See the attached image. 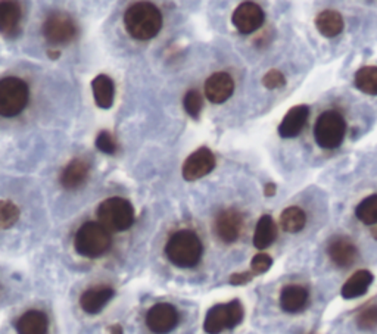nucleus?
Listing matches in <instances>:
<instances>
[{
    "label": "nucleus",
    "instance_id": "f257e3e1",
    "mask_svg": "<svg viewBox=\"0 0 377 334\" xmlns=\"http://www.w3.org/2000/svg\"><path fill=\"white\" fill-rule=\"evenodd\" d=\"M124 24L128 34L136 40H150L162 28V13L152 4L139 2L128 8Z\"/></svg>",
    "mask_w": 377,
    "mask_h": 334
},
{
    "label": "nucleus",
    "instance_id": "f03ea898",
    "mask_svg": "<svg viewBox=\"0 0 377 334\" xmlns=\"http://www.w3.org/2000/svg\"><path fill=\"white\" fill-rule=\"evenodd\" d=\"M202 242L191 230H180L169 238L165 253L168 260L180 268L195 267L202 257Z\"/></svg>",
    "mask_w": 377,
    "mask_h": 334
},
{
    "label": "nucleus",
    "instance_id": "7ed1b4c3",
    "mask_svg": "<svg viewBox=\"0 0 377 334\" xmlns=\"http://www.w3.org/2000/svg\"><path fill=\"white\" fill-rule=\"evenodd\" d=\"M347 133V123L342 113L334 109L325 111L314 126L315 143L322 149H336L342 145Z\"/></svg>",
    "mask_w": 377,
    "mask_h": 334
},
{
    "label": "nucleus",
    "instance_id": "20e7f679",
    "mask_svg": "<svg viewBox=\"0 0 377 334\" xmlns=\"http://www.w3.org/2000/svg\"><path fill=\"white\" fill-rule=\"evenodd\" d=\"M74 247L84 258H98L111 247V234L99 223H86L75 234Z\"/></svg>",
    "mask_w": 377,
    "mask_h": 334
},
{
    "label": "nucleus",
    "instance_id": "39448f33",
    "mask_svg": "<svg viewBox=\"0 0 377 334\" xmlns=\"http://www.w3.org/2000/svg\"><path fill=\"white\" fill-rule=\"evenodd\" d=\"M99 224L108 231H124L135 223V208L123 198H111L103 201L98 211Z\"/></svg>",
    "mask_w": 377,
    "mask_h": 334
},
{
    "label": "nucleus",
    "instance_id": "423d86ee",
    "mask_svg": "<svg viewBox=\"0 0 377 334\" xmlns=\"http://www.w3.org/2000/svg\"><path fill=\"white\" fill-rule=\"evenodd\" d=\"M30 99L28 84L18 77L0 80V116L12 118L21 113Z\"/></svg>",
    "mask_w": 377,
    "mask_h": 334
},
{
    "label": "nucleus",
    "instance_id": "0eeeda50",
    "mask_svg": "<svg viewBox=\"0 0 377 334\" xmlns=\"http://www.w3.org/2000/svg\"><path fill=\"white\" fill-rule=\"evenodd\" d=\"M243 320V306L239 301L225 305L213 306L203 323V330L208 334H218L225 328H235Z\"/></svg>",
    "mask_w": 377,
    "mask_h": 334
},
{
    "label": "nucleus",
    "instance_id": "6e6552de",
    "mask_svg": "<svg viewBox=\"0 0 377 334\" xmlns=\"http://www.w3.org/2000/svg\"><path fill=\"white\" fill-rule=\"evenodd\" d=\"M43 35L53 45H65L77 35V26L69 15L55 12L47 16L43 24Z\"/></svg>",
    "mask_w": 377,
    "mask_h": 334
},
{
    "label": "nucleus",
    "instance_id": "1a4fd4ad",
    "mask_svg": "<svg viewBox=\"0 0 377 334\" xmlns=\"http://www.w3.org/2000/svg\"><path fill=\"white\" fill-rule=\"evenodd\" d=\"M215 168V156L208 147H201L186 160L183 177L187 182H195L208 175Z\"/></svg>",
    "mask_w": 377,
    "mask_h": 334
},
{
    "label": "nucleus",
    "instance_id": "9d476101",
    "mask_svg": "<svg viewBox=\"0 0 377 334\" xmlns=\"http://www.w3.org/2000/svg\"><path fill=\"white\" fill-rule=\"evenodd\" d=\"M179 323V312L169 304H158L149 309L146 316V324L150 331L157 334H167Z\"/></svg>",
    "mask_w": 377,
    "mask_h": 334
},
{
    "label": "nucleus",
    "instance_id": "9b49d317",
    "mask_svg": "<svg viewBox=\"0 0 377 334\" xmlns=\"http://www.w3.org/2000/svg\"><path fill=\"white\" fill-rule=\"evenodd\" d=\"M264 19H266V15L259 5L244 2L236 8L232 21L242 34H251L262 27Z\"/></svg>",
    "mask_w": 377,
    "mask_h": 334
},
{
    "label": "nucleus",
    "instance_id": "f8f14e48",
    "mask_svg": "<svg viewBox=\"0 0 377 334\" xmlns=\"http://www.w3.org/2000/svg\"><path fill=\"white\" fill-rule=\"evenodd\" d=\"M243 227L242 213L236 209H224L221 211L214 223L215 233L224 243H233L239 239Z\"/></svg>",
    "mask_w": 377,
    "mask_h": 334
},
{
    "label": "nucleus",
    "instance_id": "ddd939ff",
    "mask_svg": "<svg viewBox=\"0 0 377 334\" xmlns=\"http://www.w3.org/2000/svg\"><path fill=\"white\" fill-rule=\"evenodd\" d=\"M235 90L233 78L227 72H215L205 82V96L213 104H224Z\"/></svg>",
    "mask_w": 377,
    "mask_h": 334
},
{
    "label": "nucleus",
    "instance_id": "4468645a",
    "mask_svg": "<svg viewBox=\"0 0 377 334\" xmlns=\"http://www.w3.org/2000/svg\"><path fill=\"white\" fill-rule=\"evenodd\" d=\"M310 116V108L307 105H298L289 109L278 126V134L283 139H293L304 130Z\"/></svg>",
    "mask_w": 377,
    "mask_h": 334
},
{
    "label": "nucleus",
    "instance_id": "2eb2a0df",
    "mask_svg": "<svg viewBox=\"0 0 377 334\" xmlns=\"http://www.w3.org/2000/svg\"><path fill=\"white\" fill-rule=\"evenodd\" d=\"M329 257L337 267L348 268L355 262L358 252L349 239L336 238L329 245Z\"/></svg>",
    "mask_w": 377,
    "mask_h": 334
},
{
    "label": "nucleus",
    "instance_id": "dca6fc26",
    "mask_svg": "<svg viewBox=\"0 0 377 334\" xmlns=\"http://www.w3.org/2000/svg\"><path fill=\"white\" fill-rule=\"evenodd\" d=\"M308 304V290L303 286H286L280 293V306L283 311L295 313L303 311Z\"/></svg>",
    "mask_w": 377,
    "mask_h": 334
},
{
    "label": "nucleus",
    "instance_id": "f3484780",
    "mask_svg": "<svg viewBox=\"0 0 377 334\" xmlns=\"http://www.w3.org/2000/svg\"><path fill=\"white\" fill-rule=\"evenodd\" d=\"M114 296V290L111 287H94L83 293L80 305L87 313H98Z\"/></svg>",
    "mask_w": 377,
    "mask_h": 334
},
{
    "label": "nucleus",
    "instance_id": "a211bd4d",
    "mask_svg": "<svg viewBox=\"0 0 377 334\" xmlns=\"http://www.w3.org/2000/svg\"><path fill=\"white\" fill-rule=\"evenodd\" d=\"M94 102L102 109H109L114 105V96H116V86L114 82L105 74L98 75L91 82Z\"/></svg>",
    "mask_w": 377,
    "mask_h": 334
},
{
    "label": "nucleus",
    "instance_id": "6ab92c4d",
    "mask_svg": "<svg viewBox=\"0 0 377 334\" xmlns=\"http://www.w3.org/2000/svg\"><path fill=\"white\" fill-rule=\"evenodd\" d=\"M87 179L89 165L81 160H72L61 174V184L68 190H74L83 186Z\"/></svg>",
    "mask_w": 377,
    "mask_h": 334
},
{
    "label": "nucleus",
    "instance_id": "aec40b11",
    "mask_svg": "<svg viewBox=\"0 0 377 334\" xmlns=\"http://www.w3.org/2000/svg\"><path fill=\"white\" fill-rule=\"evenodd\" d=\"M373 283V274L366 269L356 271L354 276L349 277V280L342 287V298L345 299H355L360 298L367 293L370 284Z\"/></svg>",
    "mask_w": 377,
    "mask_h": 334
},
{
    "label": "nucleus",
    "instance_id": "412c9836",
    "mask_svg": "<svg viewBox=\"0 0 377 334\" xmlns=\"http://www.w3.org/2000/svg\"><path fill=\"white\" fill-rule=\"evenodd\" d=\"M47 317L42 311H28L18 320V334H47Z\"/></svg>",
    "mask_w": 377,
    "mask_h": 334
},
{
    "label": "nucleus",
    "instance_id": "4be33fe9",
    "mask_svg": "<svg viewBox=\"0 0 377 334\" xmlns=\"http://www.w3.org/2000/svg\"><path fill=\"white\" fill-rule=\"evenodd\" d=\"M315 27L320 34L332 38L341 34L344 31V18L336 11H323L315 18Z\"/></svg>",
    "mask_w": 377,
    "mask_h": 334
},
{
    "label": "nucleus",
    "instance_id": "5701e85b",
    "mask_svg": "<svg viewBox=\"0 0 377 334\" xmlns=\"http://www.w3.org/2000/svg\"><path fill=\"white\" fill-rule=\"evenodd\" d=\"M277 238V227L270 215H262L255 227L254 245L257 249H267Z\"/></svg>",
    "mask_w": 377,
    "mask_h": 334
},
{
    "label": "nucleus",
    "instance_id": "b1692460",
    "mask_svg": "<svg viewBox=\"0 0 377 334\" xmlns=\"http://www.w3.org/2000/svg\"><path fill=\"white\" fill-rule=\"evenodd\" d=\"M21 21V8L15 2H0V33L12 34Z\"/></svg>",
    "mask_w": 377,
    "mask_h": 334
},
{
    "label": "nucleus",
    "instance_id": "393cba45",
    "mask_svg": "<svg viewBox=\"0 0 377 334\" xmlns=\"http://www.w3.org/2000/svg\"><path fill=\"white\" fill-rule=\"evenodd\" d=\"M305 212L298 206H289L280 215V226L286 233H299L305 227Z\"/></svg>",
    "mask_w": 377,
    "mask_h": 334
},
{
    "label": "nucleus",
    "instance_id": "a878e982",
    "mask_svg": "<svg viewBox=\"0 0 377 334\" xmlns=\"http://www.w3.org/2000/svg\"><path fill=\"white\" fill-rule=\"evenodd\" d=\"M355 87L370 96H377V67H363L355 74Z\"/></svg>",
    "mask_w": 377,
    "mask_h": 334
},
{
    "label": "nucleus",
    "instance_id": "bb28decb",
    "mask_svg": "<svg viewBox=\"0 0 377 334\" xmlns=\"http://www.w3.org/2000/svg\"><path fill=\"white\" fill-rule=\"evenodd\" d=\"M356 218L366 226L377 224V194L366 198L355 209Z\"/></svg>",
    "mask_w": 377,
    "mask_h": 334
},
{
    "label": "nucleus",
    "instance_id": "cd10ccee",
    "mask_svg": "<svg viewBox=\"0 0 377 334\" xmlns=\"http://www.w3.org/2000/svg\"><path fill=\"white\" fill-rule=\"evenodd\" d=\"M20 220V209L9 201H0V228H11Z\"/></svg>",
    "mask_w": 377,
    "mask_h": 334
},
{
    "label": "nucleus",
    "instance_id": "c85d7f7f",
    "mask_svg": "<svg viewBox=\"0 0 377 334\" xmlns=\"http://www.w3.org/2000/svg\"><path fill=\"white\" fill-rule=\"evenodd\" d=\"M183 105H184V109L188 115H191L192 118H198L201 111H202V106H203L201 93L198 90H188L184 96Z\"/></svg>",
    "mask_w": 377,
    "mask_h": 334
},
{
    "label": "nucleus",
    "instance_id": "c756f323",
    "mask_svg": "<svg viewBox=\"0 0 377 334\" xmlns=\"http://www.w3.org/2000/svg\"><path fill=\"white\" fill-rule=\"evenodd\" d=\"M96 147L106 153V155H114L117 152V142L109 131H101L96 137Z\"/></svg>",
    "mask_w": 377,
    "mask_h": 334
},
{
    "label": "nucleus",
    "instance_id": "7c9ffc66",
    "mask_svg": "<svg viewBox=\"0 0 377 334\" xmlns=\"http://www.w3.org/2000/svg\"><path fill=\"white\" fill-rule=\"evenodd\" d=\"M356 324L363 330H373L377 327V306H370L363 311L356 318Z\"/></svg>",
    "mask_w": 377,
    "mask_h": 334
},
{
    "label": "nucleus",
    "instance_id": "2f4dec72",
    "mask_svg": "<svg viewBox=\"0 0 377 334\" xmlns=\"http://www.w3.org/2000/svg\"><path fill=\"white\" fill-rule=\"evenodd\" d=\"M262 84L266 86L267 89L270 90H274V89H280L286 84V80H285V75H283L280 71L277 69H271L269 71L266 75H264L262 78Z\"/></svg>",
    "mask_w": 377,
    "mask_h": 334
},
{
    "label": "nucleus",
    "instance_id": "473e14b6",
    "mask_svg": "<svg viewBox=\"0 0 377 334\" xmlns=\"http://www.w3.org/2000/svg\"><path fill=\"white\" fill-rule=\"evenodd\" d=\"M273 260L270 255L267 253H258L254 257L251 267H252V272L254 274H262V272H267L271 268Z\"/></svg>",
    "mask_w": 377,
    "mask_h": 334
},
{
    "label": "nucleus",
    "instance_id": "72a5a7b5",
    "mask_svg": "<svg viewBox=\"0 0 377 334\" xmlns=\"http://www.w3.org/2000/svg\"><path fill=\"white\" fill-rule=\"evenodd\" d=\"M252 280V272H237L233 274L230 277V283L233 286H242V284H247Z\"/></svg>",
    "mask_w": 377,
    "mask_h": 334
},
{
    "label": "nucleus",
    "instance_id": "f704fd0d",
    "mask_svg": "<svg viewBox=\"0 0 377 334\" xmlns=\"http://www.w3.org/2000/svg\"><path fill=\"white\" fill-rule=\"evenodd\" d=\"M264 194H266L267 198H273V196L276 194V184L273 183L266 184V187H264Z\"/></svg>",
    "mask_w": 377,
    "mask_h": 334
},
{
    "label": "nucleus",
    "instance_id": "c9c22d12",
    "mask_svg": "<svg viewBox=\"0 0 377 334\" xmlns=\"http://www.w3.org/2000/svg\"><path fill=\"white\" fill-rule=\"evenodd\" d=\"M109 334H123V327L120 324L111 325L109 327Z\"/></svg>",
    "mask_w": 377,
    "mask_h": 334
},
{
    "label": "nucleus",
    "instance_id": "e433bc0d",
    "mask_svg": "<svg viewBox=\"0 0 377 334\" xmlns=\"http://www.w3.org/2000/svg\"><path fill=\"white\" fill-rule=\"evenodd\" d=\"M47 55H49L50 59H58L61 53H60L58 50H55V52H53V50H47Z\"/></svg>",
    "mask_w": 377,
    "mask_h": 334
},
{
    "label": "nucleus",
    "instance_id": "4c0bfd02",
    "mask_svg": "<svg viewBox=\"0 0 377 334\" xmlns=\"http://www.w3.org/2000/svg\"><path fill=\"white\" fill-rule=\"evenodd\" d=\"M371 234H373V238L377 240V224H374V227L371 228Z\"/></svg>",
    "mask_w": 377,
    "mask_h": 334
}]
</instances>
